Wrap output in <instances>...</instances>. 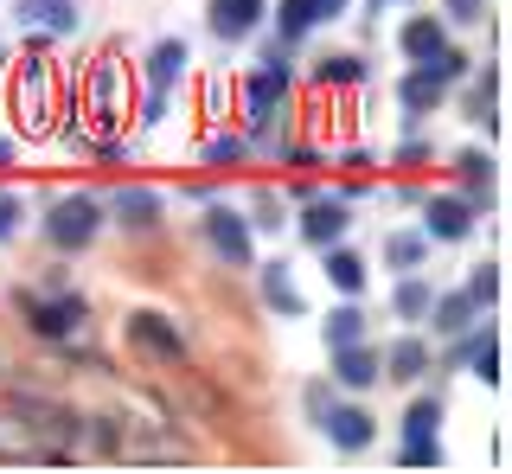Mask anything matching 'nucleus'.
<instances>
[{
    "label": "nucleus",
    "instance_id": "nucleus-1",
    "mask_svg": "<svg viewBox=\"0 0 512 474\" xmlns=\"http://www.w3.org/2000/svg\"><path fill=\"white\" fill-rule=\"evenodd\" d=\"M26 321L39 340H58V346H84L90 340V308L77 295H26Z\"/></svg>",
    "mask_w": 512,
    "mask_h": 474
},
{
    "label": "nucleus",
    "instance_id": "nucleus-2",
    "mask_svg": "<svg viewBox=\"0 0 512 474\" xmlns=\"http://www.w3.org/2000/svg\"><path fill=\"white\" fill-rule=\"evenodd\" d=\"M128 346H135L141 359H154V366H186V340L173 321H160V314H128Z\"/></svg>",
    "mask_w": 512,
    "mask_h": 474
},
{
    "label": "nucleus",
    "instance_id": "nucleus-3",
    "mask_svg": "<svg viewBox=\"0 0 512 474\" xmlns=\"http://www.w3.org/2000/svg\"><path fill=\"white\" fill-rule=\"evenodd\" d=\"M96 225H103V205H96L90 193H71V199H58L52 205V218H45V231H52V244L58 250H84Z\"/></svg>",
    "mask_w": 512,
    "mask_h": 474
},
{
    "label": "nucleus",
    "instance_id": "nucleus-4",
    "mask_svg": "<svg viewBox=\"0 0 512 474\" xmlns=\"http://www.w3.org/2000/svg\"><path fill=\"white\" fill-rule=\"evenodd\" d=\"M282 97H288V65H282V58H269V71H256L250 84H244V116H250V135L256 141H263L269 122L282 116Z\"/></svg>",
    "mask_w": 512,
    "mask_h": 474
},
{
    "label": "nucleus",
    "instance_id": "nucleus-5",
    "mask_svg": "<svg viewBox=\"0 0 512 474\" xmlns=\"http://www.w3.org/2000/svg\"><path fill=\"white\" fill-rule=\"evenodd\" d=\"M352 225V199H314L308 212H301V237H308L314 250H327V244H340Z\"/></svg>",
    "mask_w": 512,
    "mask_h": 474
},
{
    "label": "nucleus",
    "instance_id": "nucleus-6",
    "mask_svg": "<svg viewBox=\"0 0 512 474\" xmlns=\"http://www.w3.org/2000/svg\"><path fill=\"white\" fill-rule=\"evenodd\" d=\"M205 237H212V250L231 263V270H244V263H250V231H244V218H237V212L212 205V212H205Z\"/></svg>",
    "mask_w": 512,
    "mask_h": 474
},
{
    "label": "nucleus",
    "instance_id": "nucleus-7",
    "mask_svg": "<svg viewBox=\"0 0 512 474\" xmlns=\"http://www.w3.org/2000/svg\"><path fill=\"white\" fill-rule=\"evenodd\" d=\"M333 378H340L346 391H365V385H378V353L365 340H352V346H333Z\"/></svg>",
    "mask_w": 512,
    "mask_h": 474
},
{
    "label": "nucleus",
    "instance_id": "nucleus-8",
    "mask_svg": "<svg viewBox=\"0 0 512 474\" xmlns=\"http://www.w3.org/2000/svg\"><path fill=\"white\" fill-rule=\"evenodd\" d=\"M205 20H212L218 39H244V33H256V20H263V0H212Z\"/></svg>",
    "mask_w": 512,
    "mask_h": 474
},
{
    "label": "nucleus",
    "instance_id": "nucleus-9",
    "mask_svg": "<svg viewBox=\"0 0 512 474\" xmlns=\"http://www.w3.org/2000/svg\"><path fill=\"white\" fill-rule=\"evenodd\" d=\"M109 218H122L128 231H148L160 218V193H148V186H122V193H109Z\"/></svg>",
    "mask_w": 512,
    "mask_h": 474
},
{
    "label": "nucleus",
    "instance_id": "nucleus-10",
    "mask_svg": "<svg viewBox=\"0 0 512 474\" xmlns=\"http://www.w3.org/2000/svg\"><path fill=\"white\" fill-rule=\"evenodd\" d=\"M180 65H186V45L180 39H160L154 52H148V90H154V97H167V90L180 84Z\"/></svg>",
    "mask_w": 512,
    "mask_h": 474
},
{
    "label": "nucleus",
    "instance_id": "nucleus-11",
    "mask_svg": "<svg viewBox=\"0 0 512 474\" xmlns=\"http://www.w3.org/2000/svg\"><path fill=\"white\" fill-rule=\"evenodd\" d=\"M416 372H429V346L423 340H397L391 353L378 359V378H416Z\"/></svg>",
    "mask_w": 512,
    "mask_h": 474
},
{
    "label": "nucleus",
    "instance_id": "nucleus-12",
    "mask_svg": "<svg viewBox=\"0 0 512 474\" xmlns=\"http://www.w3.org/2000/svg\"><path fill=\"white\" fill-rule=\"evenodd\" d=\"M327 436H333V449H365L372 442V417L365 410H327Z\"/></svg>",
    "mask_w": 512,
    "mask_h": 474
},
{
    "label": "nucleus",
    "instance_id": "nucleus-13",
    "mask_svg": "<svg viewBox=\"0 0 512 474\" xmlns=\"http://www.w3.org/2000/svg\"><path fill=\"white\" fill-rule=\"evenodd\" d=\"M461 359L474 366V378H487V385H493V378H500V334H493V327H480V334L461 346Z\"/></svg>",
    "mask_w": 512,
    "mask_h": 474
},
{
    "label": "nucleus",
    "instance_id": "nucleus-14",
    "mask_svg": "<svg viewBox=\"0 0 512 474\" xmlns=\"http://www.w3.org/2000/svg\"><path fill=\"white\" fill-rule=\"evenodd\" d=\"M468 225H474L468 199H436L429 205V237H468Z\"/></svg>",
    "mask_w": 512,
    "mask_h": 474
},
{
    "label": "nucleus",
    "instance_id": "nucleus-15",
    "mask_svg": "<svg viewBox=\"0 0 512 474\" xmlns=\"http://www.w3.org/2000/svg\"><path fill=\"white\" fill-rule=\"evenodd\" d=\"M327 282H333L340 295H365V263L352 257V250H333V244H327Z\"/></svg>",
    "mask_w": 512,
    "mask_h": 474
},
{
    "label": "nucleus",
    "instance_id": "nucleus-16",
    "mask_svg": "<svg viewBox=\"0 0 512 474\" xmlns=\"http://www.w3.org/2000/svg\"><path fill=\"white\" fill-rule=\"evenodd\" d=\"M461 71H468V58H461V52H448V45H436V52H429V58H416V77H423V84H448V77H461Z\"/></svg>",
    "mask_w": 512,
    "mask_h": 474
},
{
    "label": "nucleus",
    "instance_id": "nucleus-17",
    "mask_svg": "<svg viewBox=\"0 0 512 474\" xmlns=\"http://www.w3.org/2000/svg\"><path fill=\"white\" fill-rule=\"evenodd\" d=\"M384 257H391V270H423L429 237H423V231H397L391 244H384Z\"/></svg>",
    "mask_w": 512,
    "mask_h": 474
},
{
    "label": "nucleus",
    "instance_id": "nucleus-18",
    "mask_svg": "<svg viewBox=\"0 0 512 474\" xmlns=\"http://www.w3.org/2000/svg\"><path fill=\"white\" fill-rule=\"evenodd\" d=\"M429 302H436V295H429V282L416 276V270H404V282H397V314H404V321H423Z\"/></svg>",
    "mask_w": 512,
    "mask_h": 474
},
{
    "label": "nucleus",
    "instance_id": "nucleus-19",
    "mask_svg": "<svg viewBox=\"0 0 512 474\" xmlns=\"http://www.w3.org/2000/svg\"><path fill=\"white\" fill-rule=\"evenodd\" d=\"M263 295H269V308H276V314H301V295H295V282H288L282 263H269V270H263Z\"/></svg>",
    "mask_w": 512,
    "mask_h": 474
},
{
    "label": "nucleus",
    "instance_id": "nucleus-20",
    "mask_svg": "<svg viewBox=\"0 0 512 474\" xmlns=\"http://www.w3.org/2000/svg\"><path fill=\"white\" fill-rule=\"evenodd\" d=\"M429 314H436L442 334H461V327H468V314H474V295L468 289H461V295H442V302H429Z\"/></svg>",
    "mask_w": 512,
    "mask_h": 474
},
{
    "label": "nucleus",
    "instance_id": "nucleus-21",
    "mask_svg": "<svg viewBox=\"0 0 512 474\" xmlns=\"http://www.w3.org/2000/svg\"><path fill=\"white\" fill-rule=\"evenodd\" d=\"M352 340H365V314L346 302V308L327 314V346H352Z\"/></svg>",
    "mask_w": 512,
    "mask_h": 474
},
{
    "label": "nucleus",
    "instance_id": "nucleus-22",
    "mask_svg": "<svg viewBox=\"0 0 512 474\" xmlns=\"http://www.w3.org/2000/svg\"><path fill=\"white\" fill-rule=\"evenodd\" d=\"M276 33H282L288 45H295L301 33H314V13H308V0H282V7H276Z\"/></svg>",
    "mask_w": 512,
    "mask_h": 474
},
{
    "label": "nucleus",
    "instance_id": "nucleus-23",
    "mask_svg": "<svg viewBox=\"0 0 512 474\" xmlns=\"http://www.w3.org/2000/svg\"><path fill=\"white\" fill-rule=\"evenodd\" d=\"M436 423H442V404L436 398H416L404 410V436H436Z\"/></svg>",
    "mask_w": 512,
    "mask_h": 474
},
{
    "label": "nucleus",
    "instance_id": "nucleus-24",
    "mask_svg": "<svg viewBox=\"0 0 512 474\" xmlns=\"http://www.w3.org/2000/svg\"><path fill=\"white\" fill-rule=\"evenodd\" d=\"M436 45H442V26H436V20H410V26H404V52H410V58H429Z\"/></svg>",
    "mask_w": 512,
    "mask_h": 474
},
{
    "label": "nucleus",
    "instance_id": "nucleus-25",
    "mask_svg": "<svg viewBox=\"0 0 512 474\" xmlns=\"http://www.w3.org/2000/svg\"><path fill=\"white\" fill-rule=\"evenodd\" d=\"M404 462H410V468H436V462H442L436 436H404Z\"/></svg>",
    "mask_w": 512,
    "mask_h": 474
},
{
    "label": "nucleus",
    "instance_id": "nucleus-26",
    "mask_svg": "<svg viewBox=\"0 0 512 474\" xmlns=\"http://www.w3.org/2000/svg\"><path fill=\"white\" fill-rule=\"evenodd\" d=\"M320 77H327V84H359L365 65H359L352 52H340V58H327V71H320Z\"/></svg>",
    "mask_w": 512,
    "mask_h": 474
},
{
    "label": "nucleus",
    "instance_id": "nucleus-27",
    "mask_svg": "<svg viewBox=\"0 0 512 474\" xmlns=\"http://www.w3.org/2000/svg\"><path fill=\"white\" fill-rule=\"evenodd\" d=\"M397 97H404V109H429V103H436V84H423V77H404V90H397Z\"/></svg>",
    "mask_w": 512,
    "mask_h": 474
},
{
    "label": "nucleus",
    "instance_id": "nucleus-28",
    "mask_svg": "<svg viewBox=\"0 0 512 474\" xmlns=\"http://www.w3.org/2000/svg\"><path fill=\"white\" fill-rule=\"evenodd\" d=\"M468 295H474V308H487L493 295H500V270H493V263H487V270L474 276V289H468Z\"/></svg>",
    "mask_w": 512,
    "mask_h": 474
},
{
    "label": "nucleus",
    "instance_id": "nucleus-29",
    "mask_svg": "<svg viewBox=\"0 0 512 474\" xmlns=\"http://www.w3.org/2000/svg\"><path fill=\"white\" fill-rule=\"evenodd\" d=\"M237 154H244V141H231V135H212V141H205V161H237Z\"/></svg>",
    "mask_w": 512,
    "mask_h": 474
},
{
    "label": "nucleus",
    "instance_id": "nucleus-30",
    "mask_svg": "<svg viewBox=\"0 0 512 474\" xmlns=\"http://www.w3.org/2000/svg\"><path fill=\"white\" fill-rule=\"evenodd\" d=\"M487 173H493V161H487V154H461V180L487 186Z\"/></svg>",
    "mask_w": 512,
    "mask_h": 474
},
{
    "label": "nucleus",
    "instance_id": "nucleus-31",
    "mask_svg": "<svg viewBox=\"0 0 512 474\" xmlns=\"http://www.w3.org/2000/svg\"><path fill=\"white\" fill-rule=\"evenodd\" d=\"M308 13H314V26H327V20H340V13H346V0H308Z\"/></svg>",
    "mask_w": 512,
    "mask_h": 474
},
{
    "label": "nucleus",
    "instance_id": "nucleus-32",
    "mask_svg": "<svg viewBox=\"0 0 512 474\" xmlns=\"http://www.w3.org/2000/svg\"><path fill=\"white\" fill-rule=\"evenodd\" d=\"M39 20H45V26H58V33H71V26H77V13H71V7H64V0H58V7H45V13H39Z\"/></svg>",
    "mask_w": 512,
    "mask_h": 474
},
{
    "label": "nucleus",
    "instance_id": "nucleus-33",
    "mask_svg": "<svg viewBox=\"0 0 512 474\" xmlns=\"http://www.w3.org/2000/svg\"><path fill=\"white\" fill-rule=\"evenodd\" d=\"M20 231V199H0V237Z\"/></svg>",
    "mask_w": 512,
    "mask_h": 474
},
{
    "label": "nucleus",
    "instance_id": "nucleus-34",
    "mask_svg": "<svg viewBox=\"0 0 512 474\" xmlns=\"http://www.w3.org/2000/svg\"><path fill=\"white\" fill-rule=\"evenodd\" d=\"M448 13H461V20H474V13H480V0H448Z\"/></svg>",
    "mask_w": 512,
    "mask_h": 474
},
{
    "label": "nucleus",
    "instance_id": "nucleus-35",
    "mask_svg": "<svg viewBox=\"0 0 512 474\" xmlns=\"http://www.w3.org/2000/svg\"><path fill=\"white\" fill-rule=\"evenodd\" d=\"M0 167H13V141H0Z\"/></svg>",
    "mask_w": 512,
    "mask_h": 474
},
{
    "label": "nucleus",
    "instance_id": "nucleus-36",
    "mask_svg": "<svg viewBox=\"0 0 512 474\" xmlns=\"http://www.w3.org/2000/svg\"><path fill=\"white\" fill-rule=\"evenodd\" d=\"M0 65H7V58H0Z\"/></svg>",
    "mask_w": 512,
    "mask_h": 474
}]
</instances>
